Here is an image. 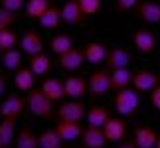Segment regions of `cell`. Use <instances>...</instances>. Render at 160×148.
<instances>
[{"label": "cell", "instance_id": "6da1fadb", "mask_svg": "<svg viewBox=\"0 0 160 148\" xmlns=\"http://www.w3.org/2000/svg\"><path fill=\"white\" fill-rule=\"evenodd\" d=\"M28 109L38 119H50L53 115V101L44 93V89H32L28 93Z\"/></svg>", "mask_w": 160, "mask_h": 148}, {"label": "cell", "instance_id": "7a4b0ae2", "mask_svg": "<svg viewBox=\"0 0 160 148\" xmlns=\"http://www.w3.org/2000/svg\"><path fill=\"white\" fill-rule=\"evenodd\" d=\"M115 109H117V113L122 115V116H131L137 113V109H138V93H137V89H119L117 91V95H115Z\"/></svg>", "mask_w": 160, "mask_h": 148}, {"label": "cell", "instance_id": "3957f363", "mask_svg": "<svg viewBox=\"0 0 160 148\" xmlns=\"http://www.w3.org/2000/svg\"><path fill=\"white\" fill-rule=\"evenodd\" d=\"M89 95L91 97H105L113 85H111V71L109 69H95L87 79Z\"/></svg>", "mask_w": 160, "mask_h": 148}, {"label": "cell", "instance_id": "277c9868", "mask_svg": "<svg viewBox=\"0 0 160 148\" xmlns=\"http://www.w3.org/2000/svg\"><path fill=\"white\" fill-rule=\"evenodd\" d=\"M26 109H28V99H24L18 93H12L8 97H4V101L0 103V121L2 119H18Z\"/></svg>", "mask_w": 160, "mask_h": 148}, {"label": "cell", "instance_id": "5b68a950", "mask_svg": "<svg viewBox=\"0 0 160 148\" xmlns=\"http://www.w3.org/2000/svg\"><path fill=\"white\" fill-rule=\"evenodd\" d=\"M132 85L137 91H142V93H150L152 89L160 85V77L154 71L148 69H137L132 73Z\"/></svg>", "mask_w": 160, "mask_h": 148}, {"label": "cell", "instance_id": "8992f818", "mask_svg": "<svg viewBox=\"0 0 160 148\" xmlns=\"http://www.w3.org/2000/svg\"><path fill=\"white\" fill-rule=\"evenodd\" d=\"M87 115L85 111V105L79 103L77 99H71L67 103H61L58 107V116L59 119H65V121H75V122H81V119Z\"/></svg>", "mask_w": 160, "mask_h": 148}, {"label": "cell", "instance_id": "52a82bcc", "mask_svg": "<svg viewBox=\"0 0 160 148\" xmlns=\"http://www.w3.org/2000/svg\"><path fill=\"white\" fill-rule=\"evenodd\" d=\"M44 40L36 30H26L20 38V49L28 55H36V53H44Z\"/></svg>", "mask_w": 160, "mask_h": 148}, {"label": "cell", "instance_id": "ba28073f", "mask_svg": "<svg viewBox=\"0 0 160 148\" xmlns=\"http://www.w3.org/2000/svg\"><path fill=\"white\" fill-rule=\"evenodd\" d=\"M103 132H105V136H107V142L119 144V142L125 140L127 125H125L122 119H115V116H111V119L105 122V126H103Z\"/></svg>", "mask_w": 160, "mask_h": 148}, {"label": "cell", "instance_id": "9c48e42d", "mask_svg": "<svg viewBox=\"0 0 160 148\" xmlns=\"http://www.w3.org/2000/svg\"><path fill=\"white\" fill-rule=\"evenodd\" d=\"M137 16L144 24H160V2L154 0H144L137 6Z\"/></svg>", "mask_w": 160, "mask_h": 148}, {"label": "cell", "instance_id": "30bf717a", "mask_svg": "<svg viewBox=\"0 0 160 148\" xmlns=\"http://www.w3.org/2000/svg\"><path fill=\"white\" fill-rule=\"evenodd\" d=\"M83 53H85V61H87V63L99 65V63H105L109 49L103 42H89V44L83 47Z\"/></svg>", "mask_w": 160, "mask_h": 148}, {"label": "cell", "instance_id": "8fae6325", "mask_svg": "<svg viewBox=\"0 0 160 148\" xmlns=\"http://www.w3.org/2000/svg\"><path fill=\"white\" fill-rule=\"evenodd\" d=\"M55 131H58V134L61 136L63 142H73V140H77L83 134L81 125H79V122H75V121H65V119H59L58 121Z\"/></svg>", "mask_w": 160, "mask_h": 148}, {"label": "cell", "instance_id": "7c38bea8", "mask_svg": "<svg viewBox=\"0 0 160 148\" xmlns=\"http://www.w3.org/2000/svg\"><path fill=\"white\" fill-rule=\"evenodd\" d=\"M105 65L109 71L113 69H121V67H128L131 65V55L125 47H111L109 53H107V59H105Z\"/></svg>", "mask_w": 160, "mask_h": 148}, {"label": "cell", "instance_id": "4fadbf2b", "mask_svg": "<svg viewBox=\"0 0 160 148\" xmlns=\"http://www.w3.org/2000/svg\"><path fill=\"white\" fill-rule=\"evenodd\" d=\"M83 10L79 6V0H67L61 6V22H65L67 26H77L83 20Z\"/></svg>", "mask_w": 160, "mask_h": 148}, {"label": "cell", "instance_id": "5bb4252c", "mask_svg": "<svg viewBox=\"0 0 160 148\" xmlns=\"http://www.w3.org/2000/svg\"><path fill=\"white\" fill-rule=\"evenodd\" d=\"M81 138H83L81 142L85 148H105V144H107V136L103 132V128H99V126L87 125V128L81 134Z\"/></svg>", "mask_w": 160, "mask_h": 148}, {"label": "cell", "instance_id": "9a60e30c", "mask_svg": "<svg viewBox=\"0 0 160 148\" xmlns=\"http://www.w3.org/2000/svg\"><path fill=\"white\" fill-rule=\"evenodd\" d=\"M83 61H85V53H83V49H79V47H71L69 52L59 55V67L65 69V71L79 69V67L83 65Z\"/></svg>", "mask_w": 160, "mask_h": 148}, {"label": "cell", "instance_id": "2e32d148", "mask_svg": "<svg viewBox=\"0 0 160 148\" xmlns=\"http://www.w3.org/2000/svg\"><path fill=\"white\" fill-rule=\"evenodd\" d=\"M132 44L137 47V52L140 53H152L156 47V38L148 30H137L132 36Z\"/></svg>", "mask_w": 160, "mask_h": 148}, {"label": "cell", "instance_id": "e0dca14e", "mask_svg": "<svg viewBox=\"0 0 160 148\" xmlns=\"http://www.w3.org/2000/svg\"><path fill=\"white\" fill-rule=\"evenodd\" d=\"M63 87H65V95L69 99H81L85 93H89V85L83 77L79 75H73V77H67L63 81Z\"/></svg>", "mask_w": 160, "mask_h": 148}, {"label": "cell", "instance_id": "ac0fdd59", "mask_svg": "<svg viewBox=\"0 0 160 148\" xmlns=\"http://www.w3.org/2000/svg\"><path fill=\"white\" fill-rule=\"evenodd\" d=\"M34 81H36V73L30 67H20L18 71H14V87L20 93H30L34 89Z\"/></svg>", "mask_w": 160, "mask_h": 148}, {"label": "cell", "instance_id": "d6986e66", "mask_svg": "<svg viewBox=\"0 0 160 148\" xmlns=\"http://www.w3.org/2000/svg\"><path fill=\"white\" fill-rule=\"evenodd\" d=\"M16 119H2L0 121V148H10L16 142Z\"/></svg>", "mask_w": 160, "mask_h": 148}, {"label": "cell", "instance_id": "ffe728a7", "mask_svg": "<svg viewBox=\"0 0 160 148\" xmlns=\"http://www.w3.org/2000/svg\"><path fill=\"white\" fill-rule=\"evenodd\" d=\"M134 142H137L138 148H156V140H158V134L154 128L150 126H140L134 131Z\"/></svg>", "mask_w": 160, "mask_h": 148}, {"label": "cell", "instance_id": "44dd1931", "mask_svg": "<svg viewBox=\"0 0 160 148\" xmlns=\"http://www.w3.org/2000/svg\"><path fill=\"white\" fill-rule=\"evenodd\" d=\"M85 119H87V125L89 126L103 128V126H105V122L111 119V115H109V109L107 107H103V105H93V107L87 111Z\"/></svg>", "mask_w": 160, "mask_h": 148}, {"label": "cell", "instance_id": "7402d4cb", "mask_svg": "<svg viewBox=\"0 0 160 148\" xmlns=\"http://www.w3.org/2000/svg\"><path fill=\"white\" fill-rule=\"evenodd\" d=\"M42 89H44V93L52 99V101H61V99L65 97V87H63V81L58 77H50L46 79L44 85H42Z\"/></svg>", "mask_w": 160, "mask_h": 148}, {"label": "cell", "instance_id": "603a6c76", "mask_svg": "<svg viewBox=\"0 0 160 148\" xmlns=\"http://www.w3.org/2000/svg\"><path fill=\"white\" fill-rule=\"evenodd\" d=\"M132 83V71L128 67H121V69H113L111 71V85L115 91L125 89Z\"/></svg>", "mask_w": 160, "mask_h": 148}, {"label": "cell", "instance_id": "cb8c5ba5", "mask_svg": "<svg viewBox=\"0 0 160 148\" xmlns=\"http://www.w3.org/2000/svg\"><path fill=\"white\" fill-rule=\"evenodd\" d=\"M50 47H52V52L58 55H63L65 52H69L71 47H75L73 46V38L69 34H58V36H53V38L50 40Z\"/></svg>", "mask_w": 160, "mask_h": 148}, {"label": "cell", "instance_id": "d4e9b609", "mask_svg": "<svg viewBox=\"0 0 160 148\" xmlns=\"http://www.w3.org/2000/svg\"><path fill=\"white\" fill-rule=\"evenodd\" d=\"M0 61H2L4 69L8 71H18L22 67V52H18L16 47L6 49V52L0 55Z\"/></svg>", "mask_w": 160, "mask_h": 148}, {"label": "cell", "instance_id": "484cf974", "mask_svg": "<svg viewBox=\"0 0 160 148\" xmlns=\"http://www.w3.org/2000/svg\"><path fill=\"white\" fill-rule=\"evenodd\" d=\"M16 148H40V140L32 132V128L28 126L20 128V132L16 136Z\"/></svg>", "mask_w": 160, "mask_h": 148}, {"label": "cell", "instance_id": "4316f807", "mask_svg": "<svg viewBox=\"0 0 160 148\" xmlns=\"http://www.w3.org/2000/svg\"><path fill=\"white\" fill-rule=\"evenodd\" d=\"M30 69H32L36 75H46V73L52 69V59L44 53L30 55Z\"/></svg>", "mask_w": 160, "mask_h": 148}, {"label": "cell", "instance_id": "83f0119b", "mask_svg": "<svg viewBox=\"0 0 160 148\" xmlns=\"http://www.w3.org/2000/svg\"><path fill=\"white\" fill-rule=\"evenodd\" d=\"M40 26L46 28V30H55L61 22V8H55V6H50L46 10V14L40 18Z\"/></svg>", "mask_w": 160, "mask_h": 148}, {"label": "cell", "instance_id": "f1b7e54d", "mask_svg": "<svg viewBox=\"0 0 160 148\" xmlns=\"http://www.w3.org/2000/svg\"><path fill=\"white\" fill-rule=\"evenodd\" d=\"M50 8V0H28L26 2V16L32 20H40Z\"/></svg>", "mask_w": 160, "mask_h": 148}, {"label": "cell", "instance_id": "f546056e", "mask_svg": "<svg viewBox=\"0 0 160 148\" xmlns=\"http://www.w3.org/2000/svg\"><path fill=\"white\" fill-rule=\"evenodd\" d=\"M38 140H40V148H59L61 146V136L58 134V131H44L38 136Z\"/></svg>", "mask_w": 160, "mask_h": 148}, {"label": "cell", "instance_id": "4dcf8cb0", "mask_svg": "<svg viewBox=\"0 0 160 148\" xmlns=\"http://www.w3.org/2000/svg\"><path fill=\"white\" fill-rule=\"evenodd\" d=\"M79 6L83 10V16L91 18L99 14V10L103 8V0H79Z\"/></svg>", "mask_w": 160, "mask_h": 148}, {"label": "cell", "instance_id": "1f68e13d", "mask_svg": "<svg viewBox=\"0 0 160 148\" xmlns=\"http://www.w3.org/2000/svg\"><path fill=\"white\" fill-rule=\"evenodd\" d=\"M18 44V36L12 32V30H0V47H2V52L6 49H12Z\"/></svg>", "mask_w": 160, "mask_h": 148}, {"label": "cell", "instance_id": "d6a6232c", "mask_svg": "<svg viewBox=\"0 0 160 148\" xmlns=\"http://www.w3.org/2000/svg\"><path fill=\"white\" fill-rule=\"evenodd\" d=\"M14 22H16V12H10L4 6H0V30H8Z\"/></svg>", "mask_w": 160, "mask_h": 148}, {"label": "cell", "instance_id": "836d02e7", "mask_svg": "<svg viewBox=\"0 0 160 148\" xmlns=\"http://www.w3.org/2000/svg\"><path fill=\"white\" fill-rule=\"evenodd\" d=\"M0 6H4L10 12H20L22 8H26V2L24 0H0Z\"/></svg>", "mask_w": 160, "mask_h": 148}, {"label": "cell", "instance_id": "e575fe53", "mask_svg": "<svg viewBox=\"0 0 160 148\" xmlns=\"http://www.w3.org/2000/svg\"><path fill=\"white\" fill-rule=\"evenodd\" d=\"M140 0H115V4H117V10L121 12H128V10H132V8H137Z\"/></svg>", "mask_w": 160, "mask_h": 148}, {"label": "cell", "instance_id": "d590c367", "mask_svg": "<svg viewBox=\"0 0 160 148\" xmlns=\"http://www.w3.org/2000/svg\"><path fill=\"white\" fill-rule=\"evenodd\" d=\"M150 105L156 111H160V85H156V87L150 91Z\"/></svg>", "mask_w": 160, "mask_h": 148}, {"label": "cell", "instance_id": "8d00e7d4", "mask_svg": "<svg viewBox=\"0 0 160 148\" xmlns=\"http://www.w3.org/2000/svg\"><path fill=\"white\" fill-rule=\"evenodd\" d=\"M117 148H138V146H137V142H134V138H132V140H122V142H119Z\"/></svg>", "mask_w": 160, "mask_h": 148}, {"label": "cell", "instance_id": "74e56055", "mask_svg": "<svg viewBox=\"0 0 160 148\" xmlns=\"http://www.w3.org/2000/svg\"><path fill=\"white\" fill-rule=\"evenodd\" d=\"M4 91H6V77L0 73V103H2V97H4Z\"/></svg>", "mask_w": 160, "mask_h": 148}, {"label": "cell", "instance_id": "f35d334b", "mask_svg": "<svg viewBox=\"0 0 160 148\" xmlns=\"http://www.w3.org/2000/svg\"><path fill=\"white\" fill-rule=\"evenodd\" d=\"M156 148H160V136H158V140H156Z\"/></svg>", "mask_w": 160, "mask_h": 148}, {"label": "cell", "instance_id": "ab89813d", "mask_svg": "<svg viewBox=\"0 0 160 148\" xmlns=\"http://www.w3.org/2000/svg\"><path fill=\"white\" fill-rule=\"evenodd\" d=\"M0 55H2V47H0Z\"/></svg>", "mask_w": 160, "mask_h": 148}, {"label": "cell", "instance_id": "60d3db41", "mask_svg": "<svg viewBox=\"0 0 160 148\" xmlns=\"http://www.w3.org/2000/svg\"><path fill=\"white\" fill-rule=\"evenodd\" d=\"M52 2H53V0H52Z\"/></svg>", "mask_w": 160, "mask_h": 148}, {"label": "cell", "instance_id": "b9f144b4", "mask_svg": "<svg viewBox=\"0 0 160 148\" xmlns=\"http://www.w3.org/2000/svg\"><path fill=\"white\" fill-rule=\"evenodd\" d=\"M59 148H61V146H59Z\"/></svg>", "mask_w": 160, "mask_h": 148}]
</instances>
